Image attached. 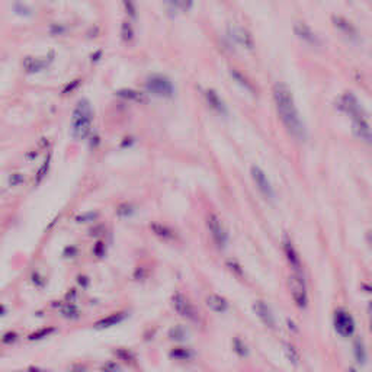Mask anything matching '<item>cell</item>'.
<instances>
[{
    "instance_id": "20",
    "label": "cell",
    "mask_w": 372,
    "mask_h": 372,
    "mask_svg": "<svg viewBox=\"0 0 372 372\" xmlns=\"http://www.w3.org/2000/svg\"><path fill=\"white\" fill-rule=\"evenodd\" d=\"M230 74H231V77H233L235 82L238 83L241 87H244L247 92H250V93H253V95H255V87H253L252 82H249V79L246 77V76H243L238 70H235V69L230 70Z\"/></svg>"
},
{
    "instance_id": "8",
    "label": "cell",
    "mask_w": 372,
    "mask_h": 372,
    "mask_svg": "<svg viewBox=\"0 0 372 372\" xmlns=\"http://www.w3.org/2000/svg\"><path fill=\"white\" fill-rule=\"evenodd\" d=\"M333 321H334V329H336V331L340 336L349 337V336L353 334V331H355V321H353V318H352V316L347 311H345V310H337L334 313Z\"/></svg>"
},
{
    "instance_id": "10",
    "label": "cell",
    "mask_w": 372,
    "mask_h": 372,
    "mask_svg": "<svg viewBox=\"0 0 372 372\" xmlns=\"http://www.w3.org/2000/svg\"><path fill=\"white\" fill-rule=\"evenodd\" d=\"M352 128H353V133H355L356 137H359L363 143L369 144L372 147V128L366 122L365 118L352 119Z\"/></svg>"
},
{
    "instance_id": "34",
    "label": "cell",
    "mask_w": 372,
    "mask_h": 372,
    "mask_svg": "<svg viewBox=\"0 0 372 372\" xmlns=\"http://www.w3.org/2000/svg\"><path fill=\"white\" fill-rule=\"evenodd\" d=\"M355 358L358 359L360 363L365 362V350H363L362 343L359 340H356V343H355Z\"/></svg>"
},
{
    "instance_id": "30",
    "label": "cell",
    "mask_w": 372,
    "mask_h": 372,
    "mask_svg": "<svg viewBox=\"0 0 372 372\" xmlns=\"http://www.w3.org/2000/svg\"><path fill=\"white\" fill-rule=\"evenodd\" d=\"M50 160H51V157L48 156L47 159H45V162L42 163V166L40 167V170H38V173H37V183H40L44 178H45V175H47V172H48V169H50Z\"/></svg>"
},
{
    "instance_id": "26",
    "label": "cell",
    "mask_w": 372,
    "mask_h": 372,
    "mask_svg": "<svg viewBox=\"0 0 372 372\" xmlns=\"http://www.w3.org/2000/svg\"><path fill=\"white\" fill-rule=\"evenodd\" d=\"M170 356L175 359H180V360H186L192 356V353L188 350V349H183V347H176L170 352Z\"/></svg>"
},
{
    "instance_id": "17",
    "label": "cell",
    "mask_w": 372,
    "mask_h": 372,
    "mask_svg": "<svg viewBox=\"0 0 372 372\" xmlns=\"http://www.w3.org/2000/svg\"><path fill=\"white\" fill-rule=\"evenodd\" d=\"M333 24H334V27L337 28L342 34H345L346 37H349L352 40H355L358 37L356 29L352 27V24L349 21H346L345 18H342V16H333Z\"/></svg>"
},
{
    "instance_id": "15",
    "label": "cell",
    "mask_w": 372,
    "mask_h": 372,
    "mask_svg": "<svg viewBox=\"0 0 372 372\" xmlns=\"http://www.w3.org/2000/svg\"><path fill=\"white\" fill-rule=\"evenodd\" d=\"M205 99H207L208 105L215 110V112H218L222 116H227L228 115V110H227L225 103L222 102V99L218 96V93L215 90H212V89L205 90Z\"/></svg>"
},
{
    "instance_id": "35",
    "label": "cell",
    "mask_w": 372,
    "mask_h": 372,
    "mask_svg": "<svg viewBox=\"0 0 372 372\" xmlns=\"http://www.w3.org/2000/svg\"><path fill=\"white\" fill-rule=\"evenodd\" d=\"M63 314H64L66 317H77L79 311H77V308H76L73 304H69V305L63 310Z\"/></svg>"
},
{
    "instance_id": "5",
    "label": "cell",
    "mask_w": 372,
    "mask_h": 372,
    "mask_svg": "<svg viewBox=\"0 0 372 372\" xmlns=\"http://www.w3.org/2000/svg\"><path fill=\"white\" fill-rule=\"evenodd\" d=\"M172 305H173L175 311L179 314L180 317L186 318V320H191V321H198L199 314H198L196 308H195L192 305V303H191L186 297H183L182 294L173 295V298H172Z\"/></svg>"
},
{
    "instance_id": "25",
    "label": "cell",
    "mask_w": 372,
    "mask_h": 372,
    "mask_svg": "<svg viewBox=\"0 0 372 372\" xmlns=\"http://www.w3.org/2000/svg\"><path fill=\"white\" fill-rule=\"evenodd\" d=\"M284 347H285V355H287V358L290 359V362H292L294 365H298V362H300V353L297 352V349L292 345H290V343H287Z\"/></svg>"
},
{
    "instance_id": "13",
    "label": "cell",
    "mask_w": 372,
    "mask_h": 372,
    "mask_svg": "<svg viewBox=\"0 0 372 372\" xmlns=\"http://www.w3.org/2000/svg\"><path fill=\"white\" fill-rule=\"evenodd\" d=\"M294 34L300 38V40H303L304 42H307V44H310V45H320V40L317 38V35L311 31V28L308 27V25H305L303 22H297L295 25H294Z\"/></svg>"
},
{
    "instance_id": "9",
    "label": "cell",
    "mask_w": 372,
    "mask_h": 372,
    "mask_svg": "<svg viewBox=\"0 0 372 372\" xmlns=\"http://www.w3.org/2000/svg\"><path fill=\"white\" fill-rule=\"evenodd\" d=\"M291 287V294H292V298L295 304L298 307L304 308L307 303H308V298H307V291H305V284H304L303 275L301 274H295V275L291 278L290 281Z\"/></svg>"
},
{
    "instance_id": "27",
    "label": "cell",
    "mask_w": 372,
    "mask_h": 372,
    "mask_svg": "<svg viewBox=\"0 0 372 372\" xmlns=\"http://www.w3.org/2000/svg\"><path fill=\"white\" fill-rule=\"evenodd\" d=\"M14 11H15V14L19 15V16H24V18H28V16H31V15H32V11L28 8L25 3H21V2H15Z\"/></svg>"
},
{
    "instance_id": "31",
    "label": "cell",
    "mask_w": 372,
    "mask_h": 372,
    "mask_svg": "<svg viewBox=\"0 0 372 372\" xmlns=\"http://www.w3.org/2000/svg\"><path fill=\"white\" fill-rule=\"evenodd\" d=\"M53 331H54L53 327H48V329H41V330H38L37 333H32V334L29 336V340H40V339H44V337H48Z\"/></svg>"
},
{
    "instance_id": "18",
    "label": "cell",
    "mask_w": 372,
    "mask_h": 372,
    "mask_svg": "<svg viewBox=\"0 0 372 372\" xmlns=\"http://www.w3.org/2000/svg\"><path fill=\"white\" fill-rule=\"evenodd\" d=\"M207 305L208 308H211L215 313H225L228 310V303L224 297L217 295V294H211L207 297Z\"/></svg>"
},
{
    "instance_id": "11",
    "label": "cell",
    "mask_w": 372,
    "mask_h": 372,
    "mask_svg": "<svg viewBox=\"0 0 372 372\" xmlns=\"http://www.w3.org/2000/svg\"><path fill=\"white\" fill-rule=\"evenodd\" d=\"M228 34H230V37H231L235 42L241 44L244 48H247V50H253V47H255V41H253L252 34L249 32L246 28L231 27L230 29H228Z\"/></svg>"
},
{
    "instance_id": "39",
    "label": "cell",
    "mask_w": 372,
    "mask_h": 372,
    "mask_svg": "<svg viewBox=\"0 0 372 372\" xmlns=\"http://www.w3.org/2000/svg\"><path fill=\"white\" fill-rule=\"evenodd\" d=\"M103 369H113V371H118V369H121L116 363H109V365H103L102 366Z\"/></svg>"
},
{
    "instance_id": "29",
    "label": "cell",
    "mask_w": 372,
    "mask_h": 372,
    "mask_svg": "<svg viewBox=\"0 0 372 372\" xmlns=\"http://www.w3.org/2000/svg\"><path fill=\"white\" fill-rule=\"evenodd\" d=\"M134 211H136L134 207L130 205V204H122V205H119V207L116 208V214L119 217H131L134 214Z\"/></svg>"
},
{
    "instance_id": "14",
    "label": "cell",
    "mask_w": 372,
    "mask_h": 372,
    "mask_svg": "<svg viewBox=\"0 0 372 372\" xmlns=\"http://www.w3.org/2000/svg\"><path fill=\"white\" fill-rule=\"evenodd\" d=\"M284 252H285V256H287V261L291 265V268L294 269L295 274H301V261H300V256L297 253V250L294 247L292 241L290 238H284Z\"/></svg>"
},
{
    "instance_id": "24",
    "label": "cell",
    "mask_w": 372,
    "mask_h": 372,
    "mask_svg": "<svg viewBox=\"0 0 372 372\" xmlns=\"http://www.w3.org/2000/svg\"><path fill=\"white\" fill-rule=\"evenodd\" d=\"M121 38L125 42L133 41V38H134V29H133L130 22H124L122 24V27H121Z\"/></svg>"
},
{
    "instance_id": "21",
    "label": "cell",
    "mask_w": 372,
    "mask_h": 372,
    "mask_svg": "<svg viewBox=\"0 0 372 372\" xmlns=\"http://www.w3.org/2000/svg\"><path fill=\"white\" fill-rule=\"evenodd\" d=\"M150 227H152L153 233L156 235H159V237H162L163 240H173V238H175V231L170 230V228L166 227V225H162V224H152Z\"/></svg>"
},
{
    "instance_id": "12",
    "label": "cell",
    "mask_w": 372,
    "mask_h": 372,
    "mask_svg": "<svg viewBox=\"0 0 372 372\" xmlns=\"http://www.w3.org/2000/svg\"><path fill=\"white\" fill-rule=\"evenodd\" d=\"M255 311H256L258 317L261 318V321H262L266 327L275 329V316H274V313H272V310L269 308L268 304H265L263 301H258V303L255 304Z\"/></svg>"
},
{
    "instance_id": "19",
    "label": "cell",
    "mask_w": 372,
    "mask_h": 372,
    "mask_svg": "<svg viewBox=\"0 0 372 372\" xmlns=\"http://www.w3.org/2000/svg\"><path fill=\"white\" fill-rule=\"evenodd\" d=\"M125 317H127L125 313H115V314H110V316H108L106 318L97 321L95 326H96V329H109L112 326H116V324H119L121 321H124Z\"/></svg>"
},
{
    "instance_id": "33",
    "label": "cell",
    "mask_w": 372,
    "mask_h": 372,
    "mask_svg": "<svg viewBox=\"0 0 372 372\" xmlns=\"http://www.w3.org/2000/svg\"><path fill=\"white\" fill-rule=\"evenodd\" d=\"M169 336H170V339H173V340H185V339H186V331L183 330L182 327H175V329L170 330Z\"/></svg>"
},
{
    "instance_id": "28",
    "label": "cell",
    "mask_w": 372,
    "mask_h": 372,
    "mask_svg": "<svg viewBox=\"0 0 372 372\" xmlns=\"http://www.w3.org/2000/svg\"><path fill=\"white\" fill-rule=\"evenodd\" d=\"M233 346H234V352L238 355V356H247L249 355L247 346H246V343H244L243 340H240L238 337L234 339V343H233Z\"/></svg>"
},
{
    "instance_id": "40",
    "label": "cell",
    "mask_w": 372,
    "mask_h": 372,
    "mask_svg": "<svg viewBox=\"0 0 372 372\" xmlns=\"http://www.w3.org/2000/svg\"><path fill=\"white\" fill-rule=\"evenodd\" d=\"M368 311H369V314L372 316V301L369 303V305H368Z\"/></svg>"
},
{
    "instance_id": "16",
    "label": "cell",
    "mask_w": 372,
    "mask_h": 372,
    "mask_svg": "<svg viewBox=\"0 0 372 372\" xmlns=\"http://www.w3.org/2000/svg\"><path fill=\"white\" fill-rule=\"evenodd\" d=\"M53 57L51 58H34V57H27L24 60V69L27 70V73H38L45 69L50 63H51Z\"/></svg>"
},
{
    "instance_id": "3",
    "label": "cell",
    "mask_w": 372,
    "mask_h": 372,
    "mask_svg": "<svg viewBox=\"0 0 372 372\" xmlns=\"http://www.w3.org/2000/svg\"><path fill=\"white\" fill-rule=\"evenodd\" d=\"M146 89L153 96L157 97H172L175 95V86L167 79L166 76L162 74H153L147 77L146 82Z\"/></svg>"
},
{
    "instance_id": "23",
    "label": "cell",
    "mask_w": 372,
    "mask_h": 372,
    "mask_svg": "<svg viewBox=\"0 0 372 372\" xmlns=\"http://www.w3.org/2000/svg\"><path fill=\"white\" fill-rule=\"evenodd\" d=\"M170 6H173L175 9L182 11V12H186L192 8L193 0H169Z\"/></svg>"
},
{
    "instance_id": "7",
    "label": "cell",
    "mask_w": 372,
    "mask_h": 372,
    "mask_svg": "<svg viewBox=\"0 0 372 372\" xmlns=\"http://www.w3.org/2000/svg\"><path fill=\"white\" fill-rule=\"evenodd\" d=\"M337 106L343 110L345 113H347L350 116V119H356V118H365V112L362 109L359 100L356 96H353L350 92L345 93L343 96L339 99V103Z\"/></svg>"
},
{
    "instance_id": "6",
    "label": "cell",
    "mask_w": 372,
    "mask_h": 372,
    "mask_svg": "<svg viewBox=\"0 0 372 372\" xmlns=\"http://www.w3.org/2000/svg\"><path fill=\"white\" fill-rule=\"evenodd\" d=\"M207 225L209 233L212 235V240L215 241V244L220 249H225L227 243H228V234H227V231H225L220 218L215 214H209Z\"/></svg>"
},
{
    "instance_id": "41",
    "label": "cell",
    "mask_w": 372,
    "mask_h": 372,
    "mask_svg": "<svg viewBox=\"0 0 372 372\" xmlns=\"http://www.w3.org/2000/svg\"><path fill=\"white\" fill-rule=\"evenodd\" d=\"M366 288H368V290H372V285H368Z\"/></svg>"
},
{
    "instance_id": "37",
    "label": "cell",
    "mask_w": 372,
    "mask_h": 372,
    "mask_svg": "<svg viewBox=\"0 0 372 372\" xmlns=\"http://www.w3.org/2000/svg\"><path fill=\"white\" fill-rule=\"evenodd\" d=\"M22 180H24V176H22V175H19V173H15V175H12V176L9 178V182H11V185H12V186L18 185V183H21Z\"/></svg>"
},
{
    "instance_id": "36",
    "label": "cell",
    "mask_w": 372,
    "mask_h": 372,
    "mask_svg": "<svg viewBox=\"0 0 372 372\" xmlns=\"http://www.w3.org/2000/svg\"><path fill=\"white\" fill-rule=\"evenodd\" d=\"M97 217V214L95 212H87V214H83L80 217H77L76 220L79 221V222H90V221H93Z\"/></svg>"
},
{
    "instance_id": "42",
    "label": "cell",
    "mask_w": 372,
    "mask_h": 372,
    "mask_svg": "<svg viewBox=\"0 0 372 372\" xmlns=\"http://www.w3.org/2000/svg\"><path fill=\"white\" fill-rule=\"evenodd\" d=\"M371 329H372V321H371Z\"/></svg>"
},
{
    "instance_id": "2",
    "label": "cell",
    "mask_w": 372,
    "mask_h": 372,
    "mask_svg": "<svg viewBox=\"0 0 372 372\" xmlns=\"http://www.w3.org/2000/svg\"><path fill=\"white\" fill-rule=\"evenodd\" d=\"M93 109L87 99H80L71 113V136L76 140H84L92 131Z\"/></svg>"
},
{
    "instance_id": "38",
    "label": "cell",
    "mask_w": 372,
    "mask_h": 372,
    "mask_svg": "<svg viewBox=\"0 0 372 372\" xmlns=\"http://www.w3.org/2000/svg\"><path fill=\"white\" fill-rule=\"evenodd\" d=\"M15 340H16V333H14V331H9L3 336V343H11Z\"/></svg>"
},
{
    "instance_id": "1",
    "label": "cell",
    "mask_w": 372,
    "mask_h": 372,
    "mask_svg": "<svg viewBox=\"0 0 372 372\" xmlns=\"http://www.w3.org/2000/svg\"><path fill=\"white\" fill-rule=\"evenodd\" d=\"M274 100H275L278 115L285 125L287 131L292 137L298 141H304L307 138V130L303 119L300 116V112L297 109L294 96L291 93L290 87L285 83H275L274 86Z\"/></svg>"
},
{
    "instance_id": "32",
    "label": "cell",
    "mask_w": 372,
    "mask_h": 372,
    "mask_svg": "<svg viewBox=\"0 0 372 372\" xmlns=\"http://www.w3.org/2000/svg\"><path fill=\"white\" fill-rule=\"evenodd\" d=\"M122 3H124V9L125 12H127V15H128L130 18L136 19V16H137V9H136L134 2H133V0H122Z\"/></svg>"
},
{
    "instance_id": "22",
    "label": "cell",
    "mask_w": 372,
    "mask_h": 372,
    "mask_svg": "<svg viewBox=\"0 0 372 372\" xmlns=\"http://www.w3.org/2000/svg\"><path fill=\"white\" fill-rule=\"evenodd\" d=\"M116 96L127 99V100H136V102L143 100V95L137 90H133V89H121V90L116 92Z\"/></svg>"
},
{
    "instance_id": "4",
    "label": "cell",
    "mask_w": 372,
    "mask_h": 372,
    "mask_svg": "<svg viewBox=\"0 0 372 372\" xmlns=\"http://www.w3.org/2000/svg\"><path fill=\"white\" fill-rule=\"evenodd\" d=\"M250 173H252V179L255 182V185L258 186V189L261 191L263 196L269 201H275V191H274V186L271 183V180L268 179L266 173L263 172L259 166H252L250 169Z\"/></svg>"
}]
</instances>
